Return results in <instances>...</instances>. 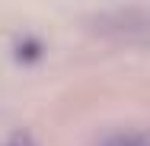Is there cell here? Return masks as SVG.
Wrapping results in <instances>:
<instances>
[{
	"label": "cell",
	"mask_w": 150,
	"mask_h": 146,
	"mask_svg": "<svg viewBox=\"0 0 150 146\" xmlns=\"http://www.w3.org/2000/svg\"><path fill=\"white\" fill-rule=\"evenodd\" d=\"M3 146H38V143L32 140L29 133H13V137H10V140H6Z\"/></svg>",
	"instance_id": "obj_2"
},
{
	"label": "cell",
	"mask_w": 150,
	"mask_h": 146,
	"mask_svg": "<svg viewBox=\"0 0 150 146\" xmlns=\"http://www.w3.org/2000/svg\"><path fill=\"white\" fill-rule=\"evenodd\" d=\"M99 146H150V133L147 130H118L105 137Z\"/></svg>",
	"instance_id": "obj_1"
}]
</instances>
